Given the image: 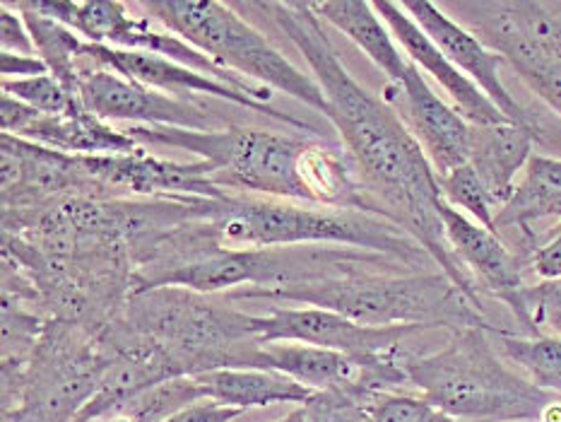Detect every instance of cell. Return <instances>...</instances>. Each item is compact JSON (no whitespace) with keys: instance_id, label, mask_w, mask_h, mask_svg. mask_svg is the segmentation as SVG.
Listing matches in <instances>:
<instances>
[{"instance_id":"5b68a950","label":"cell","mask_w":561,"mask_h":422,"mask_svg":"<svg viewBox=\"0 0 561 422\" xmlns=\"http://www.w3.org/2000/svg\"><path fill=\"white\" fill-rule=\"evenodd\" d=\"M405 372L426 401L456 420H542L557 403V394L504 365L490 331L474 326L450 331L438 353L408 355Z\"/></svg>"},{"instance_id":"d6a6232c","label":"cell","mask_w":561,"mask_h":422,"mask_svg":"<svg viewBox=\"0 0 561 422\" xmlns=\"http://www.w3.org/2000/svg\"><path fill=\"white\" fill-rule=\"evenodd\" d=\"M36 116H39L36 109L15 100V96H10L5 92L0 96V128H3L8 136H22V133L32 126V121Z\"/></svg>"},{"instance_id":"484cf974","label":"cell","mask_w":561,"mask_h":422,"mask_svg":"<svg viewBox=\"0 0 561 422\" xmlns=\"http://www.w3.org/2000/svg\"><path fill=\"white\" fill-rule=\"evenodd\" d=\"M205 401L203 389L195 377H176L152 386L150 391L133 398L108 422H164L181 410Z\"/></svg>"},{"instance_id":"9c48e42d","label":"cell","mask_w":561,"mask_h":422,"mask_svg":"<svg viewBox=\"0 0 561 422\" xmlns=\"http://www.w3.org/2000/svg\"><path fill=\"white\" fill-rule=\"evenodd\" d=\"M462 27L490 46L561 116V3H448Z\"/></svg>"},{"instance_id":"ac0fdd59","label":"cell","mask_w":561,"mask_h":422,"mask_svg":"<svg viewBox=\"0 0 561 422\" xmlns=\"http://www.w3.org/2000/svg\"><path fill=\"white\" fill-rule=\"evenodd\" d=\"M376 12L388 24V30L393 32L398 46L408 54L410 64L417 66L426 76H432L444 92L450 96V102L458 109V114L470 121L472 126H490V124H504L508 121L494 102L486 96L478 84H474L466 72H460L450 60L444 56L430 34H426L417 22H414L405 8L400 3H388V0H378L374 3Z\"/></svg>"},{"instance_id":"d6986e66","label":"cell","mask_w":561,"mask_h":422,"mask_svg":"<svg viewBox=\"0 0 561 422\" xmlns=\"http://www.w3.org/2000/svg\"><path fill=\"white\" fill-rule=\"evenodd\" d=\"M535 142L538 140H535L533 133L511 124V121L472 126L468 164L492 196L496 213L514 196L518 174H523V169L530 162Z\"/></svg>"},{"instance_id":"ba28073f","label":"cell","mask_w":561,"mask_h":422,"mask_svg":"<svg viewBox=\"0 0 561 422\" xmlns=\"http://www.w3.org/2000/svg\"><path fill=\"white\" fill-rule=\"evenodd\" d=\"M106 367L100 335L82 326L48 319L5 422H76Z\"/></svg>"},{"instance_id":"8fae6325","label":"cell","mask_w":561,"mask_h":422,"mask_svg":"<svg viewBox=\"0 0 561 422\" xmlns=\"http://www.w3.org/2000/svg\"><path fill=\"white\" fill-rule=\"evenodd\" d=\"M251 331L259 343H301L337 350L359 360H378L400 353L402 341L424 329H412V326L374 329V326L350 321L331 309L299 305L251 313Z\"/></svg>"},{"instance_id":"2e32d148","label":"cell","mask_w":561,"mask_h":422,"mask_svg":"<svg viewBox=\"0 0 561 422\" xmlns=\"http://www.w3.org/2000/svg\"><path fill=\"white\" fill-rule=\"evenodd\" d=\"M400 5L405 8L408 15L417 22L426 34H430V39L442 48L450 64L460 72H466V76L490 96L494 106L511 121V124L533 133L535 140L545 138L538 116H535L530 109L523 106L504 84L502 72H499L504 64L502 56L492 52L490 46H484L478 36L450 18L444 8L424 3V0H410V3Z\"/></svg>"},{"instance_id":"7c38bea8","label":"cell","mask_w":561,"mask_h":422,"mask_svg":"<svg viewBox=\"0 0 561 422\" xmlns=\"http://www.w3.org/2000/svg\"><path fill=\"white\" fill-rule=\"evenodd\" d=\"M438 217L444 223L450 249L466 265L480 295L486 293L504 301L520 326V335H542L528 309L526 295L530 285H526V275H523L526 261L520 259V253L511 251L496 232L470 220L468 215L456 210L444 198L438 203Z\"/></svg>"},{"instance_id":"e575fe53","label":"cell","mask_w":561,"mask_h":422,"mask_svg":"<svg viewBox=\"0 0 561 422\" xmlns=\"http://www.w3.org/2000/svg\"><path fill=\"white\" fill-rule=\"evenodd\" d=\"M48 68L39 56H22V54H0V76L3 80H24L46 76Z\"/></svg>"},{"instance_id":"83f0119b","label":"cell","mask_w":561,"mask_h":422,"mask_svg":"<svg viewBox=\"0 0 561 422\" xmlns=\"http://www.w3.org/2000/svg\"><path fill=\"white\" fill-rule=\"evenodd\" d=\"M0 88H3L5 94L15 96V100L24 102L46 116H66L82 109L78 96L68 92L51 72L24 80H3Z\"/></svg>"},{"instance_id":"e0dca14e","label":"cell","mask_w":561,"mask_h":422,"mask_svg":"<svg viewBox=\"0 0 561 422\" xmlns=\"http://www.w3.org/2000/svg\"><path fill=\"white\" fill-rule=\"evenodd\" d=\"M383 100L396 109L412 136L417 138L426 160L434 167L436 179L468 164L472 124L430 88L417 66H410L400 84H386Z\"/></svg>"},{"instance_id":"9a60e30c","label":"cell","mask_w":561,"mask_h":422,"mask_svg":"<svg viewBox=\"0 0 561 422\" xmlns=\"http://www.w3.org/2000/svg\"><path fill=\"white\" fill-rule=\"evenodd\" d=\"M88 172L100 181L112 198H225L229 191L213 181V167L172 162L148 150L112 157H82Z\"/></svg>"},{"instance_id":"44dd1931","label":"cell","mask_w":561,"mask_h":422,"mask_svg":"<svg viewBox=\"0 0 561 422\" xmlns=\"http://www.w3.org/2000/svg\"><path fill=\"white\" fill-rule=\"evenodd\" d=\"M15 138L76 157H112L142 150V145L128 130L114 128L84 109L66 116L39 114L32 121V126Z\"/></svg>"},{"instance_id":"4fadbf2b","label":"cell","mask_w":561,"mask_h":422,"mask_svg":"<svg viewBox=\"0 0 561 422\" xmlns=\"http://www.w3.org/2000/svg\"><path fill=\"white\" fill-rule=\"evenodd\" d=\"M80 60H88V64H92L94 68L114 70L118 76L145 84V88L160 90L174 96L207 94V96H215V100H225V102L249 109L253 114L273 118L277 124L297 128L299 133H307V136H321V128H316L311 121L299 118L295 114H283L273 104H263L259 100H253V96L239 92L237 88H231V84L222 80L203 76V72L181 66L176 60H169L164 56L145 54V52H126V48H112V46L84 42Z\"/></svg>"},{"instance_id":"8992f818","label":"cell","mask_w":561,"mask_h":422,"mask_svg":"<svg viewBox=\"0 0 561 422\" xmlns=\"http://www.w3.org/2000/svg\"><path fill=\"white\" fill-rule=\"evenodd\" d=\"M116 321L160 347L181 377L243 367L259 345L251 331V313H243L227 297L213 299L184 287L130 295Z\"/></svg>"},{"instance_id":"f546056e","label":"cell","mask_w":561,"mask_h":422,"mask_svg":"<svg viewBox=\"0 0 561 422\" xmlns=\"http://www.w3.org/2000/svg\"><path fill=\"white\" fill-rule=\"evenodd\" d=\"M304 406H307L309 422H369L371 401L340 391H321Z\"/></svg>"},{"instance_id":"cb8c5ba5","label":"cell","mask_w":561,"mask_h":422,"mask_svg":"<svg viewBox=\"0 0 561 422\" xmlns=\"http://www.w3.org/2000/svg\"><path fill=\"white\" fill-rule=\"evenodd\" d=\"M10 5L20 12L24 24H27L32 42L36 46V56L44 60L48 72H51L68 92L78 96V84L82 76V68H78V58H82L84 48L82 36L66 27L64 22H56L42 15V12H36L30 5V0H20V3Z\"/></svg>"},{"instance_id":"603a6c76","label":"cell","mask_w":561,"mask_h":422,"mask_svg":"<svg viewBox=\"0 0 561 422\" xmlns=\"http://www.w3.org/2000/svg\"><path fill=\"white\" fill-rule=\"evenodd\" d=\"M205 401L249 410L273 403H309L316 391L283 372L259 367H222L195 374Z\"/></svg>"},{"instance_id":"4316f807","label":"cell","mask_w":561,"mask_h":422,"mask_svg":"<svg viewBox=\"0 0 561 422\" xmlns=\"http://www.w3.org/2000/svg\"><path fill=\"white\" fill-rule=\"evenodd\" d=\"M438 189H442V198L448 205H454L456 210L468 215L470 220L496 232L494 229L496 205L470 164H462L456 169V172L438 176Z\"/></svg>"},{"instance_id":"ffe728a7","label":"cell","mask_w":561,"mask_h":422,"mask_svg":"<svg viewBox=\"0 0 561 422\" xmlns=\"http://www.w3.org/2000/svg\"><path fill=\"white\" fill-rule=\"evenodd\" d=\"M542 220L561 223V160L533 155L523 169L514 196L496 213L494 229L496 235L504 229H516L526 244L523 256L528 261L533 249L538 247V235L533 227Z\"/></svg>"},{"instance_id":"52a82bcc","label":"cell","mask_w":561,"mask_h":422,"mask_svg":"<svg viewBox=\"0 0 561 422\" xmlns=\"http://www.w3.org/2000/svg\"><path fill=\"white\" fill-rule=\"evenodd\" d=\"M145 18L179 34L217 66L267 90H279L313 112L328 114L325 94L313 76L291 64L267 36L243 20L239 12L217 0H145L138 3Z\"/></svg>"},{"instance_id":"30bf717a","label":"cell","mask_w":561,"mask_h":422,"mask_svg":"<svg viewBox=\"0 0 561 422\" xmlns=\"http://www.w3.org/2000/svg\"><path fill=\"white\" fill-rule=\"evenodd\" d=\"M0 189H3V232H24L56 205L72 198H112L82 157L3 133L0 140Z\"/></svg>"},{"instance_id":"7402d4cb","label":"cell","mask_w":561,"mask_h":422,"mask_svg":"<svg viewBox=\"0 0 561 422\" xmlns=\"http://www.w3.org/2000/svg\"><path fill=\"white\" fill-rule=\"evenodd\" d=\"M323 22L333 24L352 44H357L371 64L388 78V84H400L410 70V58L402 56L393 32L367 0H323L311 3Z\"/></svg>"},{"instance_id":"d590c367","label":"cell","mask_w":561,"mask_h":422,"mask_svg":"<svg viewBox=\"0 0 561 422\" xmlns=\"http://www.w3.org/2000/svg\"><path fill=\"white\" fill-rule=\"evenodd\" d=\"M277 422H309V413H307V406H299L297 410H291L289 415H285L283 420Z\"/></svg>"},{"instance_id":"6da1fadb","label":"cell","mask_w":561,"mask_h":422,"mask_svg":"<svg viewBox=\"0 0 561 422\" xmlns=\"http://www.w3.org/2000/svg\"><path fill=\"white\" fill-rule=\"evenodd\" d=\"M247 5L265 12L309 64L313 80L325 94V118L331 121L340 145L352 157L364 189L381 213L417 239L434 259L436 269L446 273L474 307L482 309L480 289L450 249L438 217L442 189L434 167L405 121L383 96L369 92L355 80L340 60L337 48L311 3L289 0Z\"/></svg>"},{"instance_id":"3957f363","label":"cell","mask_w":561,"mask_h":422,"mask_svg":"<svg viewBox=\"0 0 561 422\" xmlns=\"http://www.w3.org/2000/svg\"><path fill=\"white\" fill-rule=\"evenodd\" d=\"M205 223L219 244L231 249L350 247L381 253L414 273L436 265L400 225L357 208L227 193L225 198L207 201Z\"/></svg>"},{"instance_id":"5bb4252c","label":"cell","mask_w":561,"mask_h":422,"mask_svg":"<svg viewBox=\"0 0 561 422\" xmlns=\"http://www.w3.org/2000/svg\"><path fill=\"white\" fill-rule=\"evenodd\" d=\"M78 100L84 112L106 121H128L133 126H164L215 130L217 121L198 102L181 100L118 76L104 68H82Z\"/></svg>"},{"instance_id":"d4e9b609","label":"cell","mask_w":561,"mask_h":422,"mask_svg":"<svg viewBox=\"0 0 561 422\" xmlns=\"http://www.w3.org/2000/svg\"><path fill=\"white\" fill-rule=\"evenodd\" d=\"M490 335L502 357L514 362L538 389L561 394V338L520 335L504 329H494Z\"/></svg>"},{"instance_id":"4dcf8cb0","label":"cell","mask_w":561,"mask_h":422,"mask_svg":"<svg viewBox=\"0 0 561 422\" xmlns=\"http://www.w3.org/2000/svg\"><path fill=\"white\" fill-rule=\"evenodd\" d=\"M528 309L538 329L547 326L561 338V281H550L528 287Z\"/></svg>"},{"instance_id":"836d02e7","label":"cell","mask_w":561,"mask_h":422,"mask_svg":"<svg viewBox=\"0 0 561 422\" xmlns=\"http://www.w3.org/2000/svg\"><path fill=\"white\" fill-rule=\"evenodd\" d=\"M243 410L239 408H229V406H219L215 401H201L193 403L188 408L181 410V413L167 418L164 422H231L237 420Z\"/></svg>"},{"instance_id":"f1b7e54d","label":"cell","mask_w":561,"mask_h":422,"mask_svg":"<svg viewBox=\"0 0 561 422\" xmlns=\"http://www.w3.org/2000/svg\"><path fill=\"white\" fill-rule=\"evenodd\" d=\"M436 410L424 396L378 394L369 406V422H434Z\"/></svg>"},{"instance_id":"277c9868","label":"cell","mask_w":561,"mask_h":422,"mask_svg":"<svg viewBox=\"0 0 561 422\" xmlns=\"http://www.w3.org/2000/svg\"><path fill=\"white\" fill-rule=\"evenodd\" d=\"M229 301L267 299L287 305H307L343 313L345 319L374 329L412 326V329H486L496 326L480 307L460 293L458 285L442 271L388 273L355 271L313 283H297L273 289L241 287L225 295Z\"/></svg>"},{"instance_id":"1f68e13d","label":"cell","mask_w":561,"mask_h":422,"mask_svg":"<svg viewBox=\"0 0 561 422\" xmlns=\"http://www.w3.org/2000/svg\"><path fill=\"white\" fill-rule=\"evenodd\" d=\"M0 54L36 56V46L27 24L10 3H3V8H0Z\"/></svg>"},{"instance_id":"7a4b0ae2","label":"cell","mask_w":561,"mask_h":422,"mask_svg":"<svg viewBox=\"0 0 561 422\" xmlns=\"http://www.w3.org/2000/svg\"><path fill=\"white\" fill-rule=\"evenodd\" d=\"M142 148L162 145L191 152L213 167V181L229 193L255 198L297 201L376 213L357 167L340 142L325 136L227 126L222 130H188L164 126H130Z\"/></svg>"}]
</instances>
